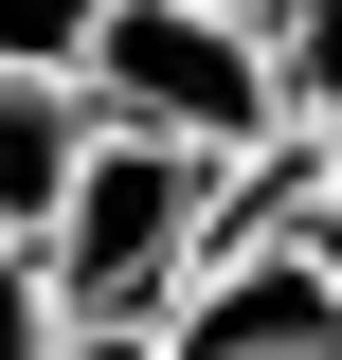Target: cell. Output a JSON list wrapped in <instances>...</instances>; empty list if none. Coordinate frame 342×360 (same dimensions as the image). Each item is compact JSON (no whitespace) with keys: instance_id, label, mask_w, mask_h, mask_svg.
I'll use <instances>...</instances> for the list:
<instances>
[{"instance_id":"8","label":"cell","mask_w":342,"mask_h":360,"mask_svg":"<svg viewBox=\"0 0 342 360\" xmlns=\"http://www.w3.org/2000/svg\"><path fill=\"white\" fill-rule=\"evenodd\" d=\"M289 234H306V252H324V288H342V144H324V162H306V198H289Z\"/></svg>"},{"instance_id":"6","label":"cell","mask_w":342,"mask_h":360,"mask_svg":"<svg viewBox=\"0 0 342 360\" xmlns=\"http://www.w3.org/2000/svg\"><path fill=\"white\" fill-rule=\"evenodd\" d=\"M54 342H72V307H54V270L0 234V360H54Z\"/></svg>"},{"instance_id":"1","label":"cell","mask_w":342,"mask_h":360,"mask_svg":"<svg viewBox=\"0 0 342 360\" xmlns=\"http://www.w3.org/2000/svg\"><path fill=\"white\" fill-rule=\"evenodd\" d=\"M216 217H234V162H198V144H144V127H90L72 180H54V217H37V270H54V307L72 324H163V288L216 252Z\"/></svg>"},{"instance_id":"3","label":"cell","mask_w":342,"mask_h":360,"mask_svg":"<svg viewBox=\"0 0 342 360\" xmlns=\"http://www.w3.org/2000/svg\"><path fill=\"white\" fill-rule=\"evenodd\" d=\"M144 360H342V288H324L306 234H216V252L163 288Z\"/></svg>"},{"instance_id":"5","label":"cell","mask_w":342,"mask_h":360,"mask_svg":"<svg viewBox=\"0 0 342 360\" xmlns=\"http://www.w3.org/2000/svg\"><path fill=\"white\" fill-rule=\"evenodd\" d=\"M253 37H270V108L342 144V0H253Z\"/></svg>"},{"instance_id":"4","label":"cell","mask_w":342,"mask_h":360,"mask_svg":"<svg viewBox=\"0 0 342 360\" xmlns=\"http://www.w3.org/2000/svg\"><path fill=\"white\" fill-rule=\"evenodd\" d=\"M72 144H90L72 72H0V234H18V252H37V217H54V180H72Z\"/></svg>"},{"instance_id":"2","label":"cell","mask_w":342,"mask_h":360,"mask_svg":"<svg viewBox=\"0 0 342 360\" xmlns=\"http://www.w3.org/2000/svg\"><path fill=\"white\" fill-rule=\"evenodd\" d=\"M72 108L90 127H144V144H198V162H253V144L289 127L253 0H108L72 37Z\"/></svg>"},{"instance_id":"7","label":"cell","mask_w":342,"mask_h":360,"mask_svg":"<svg viewBox=\"0 0 342 360\" xmlns=\"http://www.w3.org/2000/svg\"><path fill=\"white\" fill-rule=\"evenodd\" d=\"M90 18H108V0H0V72H72Z\"/></svg>"},{"instance_id":"9","label":"cell","mask_w":342,"mask_h":360,"mask_svg":"<svg viewBox=\"0 0 342 360\" xmlns=\"http://www.w3.org/2000/svg\"><path fill=\"white\" fill-rule=\"evenodd\" d=\"M54 360H144V342H127V324H72V342H54Z\"/></svg>"}]
</instances>
